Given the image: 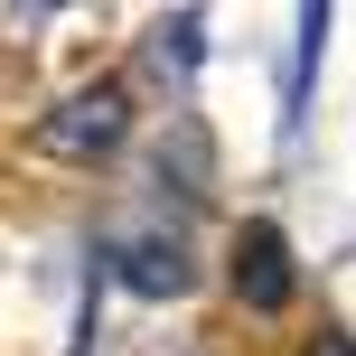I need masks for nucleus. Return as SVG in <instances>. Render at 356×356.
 Wrapping results in <instances>:
<instances>
[{
    "instance_id": "obj_4",
    "label": "nucleus",
    "mask_w": 356,
    "mask_h": 356,
    "mask_svg": "<svg viewBox=\"0 0 356 356\" xmlns=\"http://www.w3.org/2000/svg\"><path fill=\"white\" fill-rule=\"evenodd\" d=\"M319 47H328V0H300V66H291V113L309 104V75H319Z\"/></svg>"
},
{
    "instance_id": "obj_1",
    "label": "nucleus",
    "mask_w": 356,
    "mask_h": 356,
    "mask_svg": "<svg viewBox=\"0 0 356 356\" xmlns=\"http://www.w3.org/2000/svg\"><path fill=\"white\" fill-rule=\"evenodd\" d=\"M122 122H131V85H113V75H104V85H75L56 113H38L29 141L47 150V160H94V150L122 141Z\"/></svg>"
},
{
    "instance_id": "obj_6",
    "label": "nucleus",
    "mask_w": 356,
    "mask_h": 356,
    "mask_svg": "<svg viewBox=\"0 0 356 356\" xmlns=\"http://www.w3.org/2000/svg\"><path fill=\"white\" fill-rule=\"evenodd\" d=\"M309 356H356V338H309Z\"/></svg>"
},
{
    "instance_id": "obj_5",
    "label": "nucleus",
    "mask_w": 356,
    "mask_h": 356,
    "mask_svg": "<svg viewBox=\"0 0 356 356\" xmlns=\"http://www.w3.org/2000/svg\"><path fill=\"white\" fill-rule=\"evenodd\" d=\"M160 66L188 85V66H197V19H169V29H160Z\"/></svg>"
},
{
    "instance_id": "obj_3",
    "label": "nucleus",
    "mask_w": 356,
    "mask_h": 356,
    "mask_svg": "<svg viewBox=\"0 0 356 356\" xmlns=\"http://www.w3.org/2000/svg\"><path fill=\"white\" fill-rule=\"evenodd\" d=\"M113 282L141 291V300H178L188 291V253L160 244V234H131V244H113Z\"/></svg>"
},
{
    "instance_id": "obj_7",
    "label": "nucleus",
    "mask_w": 356,
    "mask_h": 356,
    "mask_svg": "<svg viewBox=\"0 0 356 356\" xmlns=\"http://www.w3.org/2000/svg\"><path fill=\"white\" fill-rule=\"evenodd\" d=\"M10 10H19V19H47V10H56V0H10Z\"/></svg>"
},
{
    "instance_id": "obj_2",
    "label": "nucleus",
    "mask_w": 356,
    "mask_h": 356,
    "mask_svg": "<svg viewBox=\"0 0 356 356\" xmlns=\"http://www.w3.org/2000/svg\"><path fill=\"white\" fill-rule=\"evenodd\" d=\"M291 291H300V272H291L282 225H244V234H234V300L272 319V309H291Z\"/></svg>"
}]
</instances>
